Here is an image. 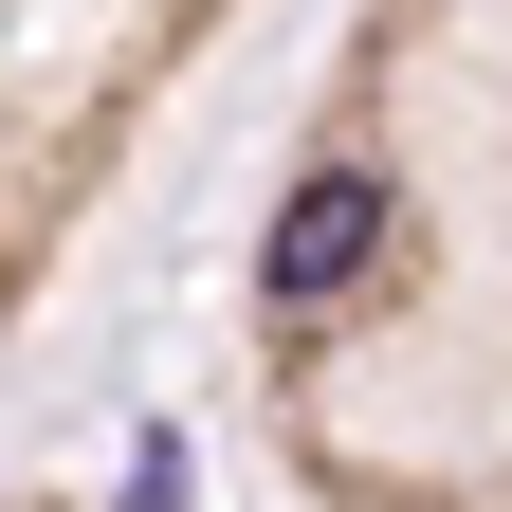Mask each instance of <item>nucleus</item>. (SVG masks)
Masks as SVG:
<instances>
[{
  "label": "nucleus",
  "mask_w": 512,
  "mask_h": 512,
  "mask_svg": "<svg viewBox=\"0 0 512 512\" xmlns=\"http://www.w3.org/2000/svg\"><path fill=\"white\" fill-rule=\"evenodd\" d=\"M384 220H403V202H384L366 165H311L293 202H275V311H330L366 256H384Z\"/></svg>",
  "instance_id": "obj_1"
}]
</instances>
